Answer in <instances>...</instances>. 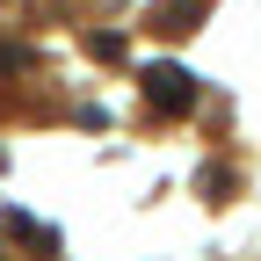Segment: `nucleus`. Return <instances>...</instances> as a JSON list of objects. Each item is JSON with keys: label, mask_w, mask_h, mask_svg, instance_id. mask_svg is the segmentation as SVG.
I'll list each match as a JSON object with an SVG mask.
<instances>
[{"label": "nucleus", "mask_w": 261, "mask_h": 261, "mask_svg": "<svg viewBox=\"0 0 261 261\" xmlns=\"http://www.w3.org/2000/svg\"><path fill=\"white\" fill-rule=\"evenodd\" d=\"M145 102H160L167 116H181V109L196 102V80L181 73V65H167V58H160V65H145Z\"/></svg>", "instance_id": "obj_1"}, {"label": "nucleus", "mask_w": 261, "mask_h": 261, "mask_svg": "<svg viewBox=\"0 0 261 261\" xmlns=\"http://www.w3.org/2000/svg\"><path fill=\"white\" fill-rule=\"evenodd\" d=\"M211 15V0H152V37H189Z\"/></svg>", "instance_id": "obj_2"}, {"label": "nucleus", "mask_w": 261, "mask_h": 261, "mask_svg": "<svg viewBox=\"0 0 261 261\" xmlns=\"http://www.w3.org/2000/svg\"><path fill=\"white\" fill-rule=\"evenodd\" d=\"M8 232H15V240H22V247H37V254H44V261H51V254H58V232H51V225H44V218H37V211H8Z\"/></svg>", "instance_id": "obj_3"}]
</instances>
